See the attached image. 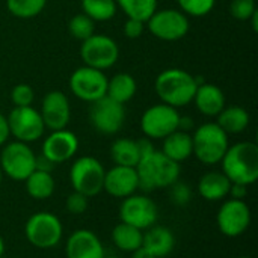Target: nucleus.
I'll return each instance as SVG.
<instances>
[{
    "label": "nucleus",
    "instance_id": "nucleus-27",
    "mask_svg": "<svg viewBox=\"0 0 258 258\" xmlns=\"http://www.w3.org/2000/svg\"><path fill=\"white\" fill-rule=\"evenodd\" d=\"M142 237H144L142 230L132 227L128 224H124V222L118 224L112 231V240L115 246L124 252H133L138 248H141Z\"/></svg>",
    "mask_w": 258,
    "mask_h": 258
},
{
    "label": "nucleus",
    "instance_id": "nucleus-26",
    "mask_svg": "<svg viewBox=\"0 0 258 258\" xmlns=\"http://www.w3.org/2000/svg\"><path fill=\"white\" fill-rule=\"evenodd\" d=\"M110 156L115 165L119 166H130L136 168V165L141 160V154L136 145V141L128 138L116 139L110 147Z\"/></svg>",
    "mask_w": 258,
    "mask_h": 258
},
{
    "label": "nucleus",
    "instance_id": "nucleus-18",
    "mask_svg": "<svg viewBox=\"0 0 258 258\" xmlns=\"http://www.w3.org/2000/svg\"><path fill=\"white\" fill-rule=\"evenodd\" d=\"M139 187V178L136 168L115 165L112 169L106 171L103 190L115 198H127L133 195Z\"/></svg>",
    "mask_w": 258,
    "mask_h": 258
},
{
    "label": "nucleus",
    "instance_id": "nucleus-38",
    "mask_svg": "<svg viewBox=\"0 0 258 258\" xmlns=\"http://www.w3.org/2000/svg\"><path fill=\"white\" fill-rule=\"evenodd\" d=\"M144 32V21L136 20V18H128L124 24V33L130 39L139 38Z\"/></svg>",
    "mask_w": 258,
    "mask_h": 258
},
{
    "label": "nucleus",
    "instance_id": "nucleus-7",
    "mask_svg": "<svg viewBox=\"0 0 258 258\" xmlns=\"http://www.w3.org/2000/svg\"><path fill=\"white\" fill-rule=\"evenodd\" d=\"M35 153L20 141L5 145L0 154V169L5 175L15 181H24L35 171Z\"/></svg>",
    "mask_w": 258,
    "mask_h": 258
},
{
    "label": "nucleus",
    "instance_id": "nucleus-43",
    "mask_svg": "<svg viewBox=\"0 0 258 258\" xmlns=\"http://www.w3.org/2000/svg\"><path fill=\"white\" fill-rule=\"evenodd\" d=\"M192 127H194V121H192L189 116H180V121H178V130L189 132Z\"/></svg>",
    "mask_w": 258,
    "mask_h": 258
},
{
    "label": "nucleus",
    "instance_id": "nucleus-34",
    "mask_svg": "<svg viewBox=\"0 0 258 258\" xmlns=\"http://www.w3.org/2000/svg\"><path fill=\"white\" fill-rule=\"evenodd\" d=\"M35 98L33 89L26 85V83H20L17 86L12 88L11 92V100L14 103L15 107H24V106H32V101Z\"/></svg>",
    "mask_w": 258,
    "mask_h": 258
},
{
    "label": "nucleus",
    "instance_id": "nucleus-5",
    "mask_svg": "<svg viewBox=\"0 0 258 258\" xmlns=\"http://www.w3.org/2000/svg\"><path fill=\"white\" fill-rule=\"evenodd\" d=\"M24 236L35 248L50 249L60 243L63 228L56 215L48 212H39L27 219L24 225Z\"/></svg>",
    "mask_w": 258,
    "mask_h": 258
},
{
    "label": "nucleus",
    "instance_id": "nucleus-1",
    "mask_svg": "<svg viewBox=\"0 0 258 258\" xmlns=\"http://www.w3.org/2000/svg\"><path fill=\"white\" fill-rule=\"evenodd\" d=\"M139 187L144 192H151L162 187H169L180 177V163L166 157L162 151L154 150L151 154L141 157L136 165Z\"/></svg>",
    "mask_w": 258,
    "mask_h": 258
},
{
    "label": "nucleus",
    "instance_id": "nucleus-44",
    "mask_svg": "<svg viewBox=\"0 0 258 258\" xmlns=\"http://www.w3.org/2000/svg\"><path fill=\"white\" fill-rule=\"evenodd\" d=\"M132 258H156V257H154L151 252H148L145 248H142V246H141V248H138L136 251H133V252H132Z\"/></svg>",
    "mask_w": 258,
    "mask_h": 258
},
{
    "label": "nucleus",
    "instance_id": "nucleus-33",
    "mask_svg": "<svg viewBox=\"0 0 258 258\" xmlns=\"http://www.w3.org/2000/svg\"><path fill=\"white\" fill-rule=\"evenodd\" d=\"M216 0H178V5L181 8V12H186L187 15L192 17H204L207 15Z\"/></svg>",
    "mask_w": 258,
    "mask_h": 258
},
{
    "label": "nucleus",
    "instance_id": "nucleus-36",
    "mask_svg": "<svg viewBox=\"0 0 258 258\" xmlns=\"http://www.w3.org/2000/svg\"><path fill=\"white\" fill-rule=\"evenodd\" d=\"M169 197L171 201L177 206H186L190 203L192 200V189L189 184L181 183V181H175L174 184L169 186Z\"/></svg>",
    "mask_w": 258,
    "mask_h": 258
},
{
    "label": "nucleus",
    "instance_id": "nucleus-9",
    "mask_svg": "<svg viewBox=\"0 0 258 258\" xmlns=\"http://www.w3.org/2000/svg\"><path fill=\"white\" fill-rule=\"evenodd\" d=\"M6 119L9 135H12L20 142H35L44 135L45 125L41 118V113L32 106L14 107Z\"/></svg>",
    "mask_w": 258,
    "mask_h": 258
},
{
    "label": "nucleus",
    "instance_id": "nucleus-35",
    "mask_svg": "<svg viewBox=\"0 0 258 258\" xmlns=\"http://www.w3.org/2000/svg\"><path fill=\"white\" fill-rule=\"evenodd\" d=\"M257 11L255 0H233L230 6V12L237 20H249L252 14Z\"/></svg>",
    "mask_w": 258,
    "mask_h": 258
},
{
    "label": "nucleus",
    "instance_id": "nucleus-21",
    "mask_svg": "<svg viewBox=\"0 0 258 258\" xmlns=\"http://www.w3.org/2000/svg\"><path fill=\"white\" fill-rule=\"evenodd\" d=\"M194 101L198 110L207 116H218L225 107V95L216 85L203 83L198 85Z\"/></svg>",
    "mask_w": 258,
    "mask_h": 258
},
{
    "label": "nucleus",
    "instance_id": "nucleus-4",
    "mask_svg": "<svg viewBox=\"0 0 258 258\" xmlns=\"http://www.w3.org/2000/svg\"><path fill=\"white\" fill-rule=\"evenodd\" d=\"M194 154L204 165L221 163L228 150V135L216 124L207 122L197 128L192 136Z\"/></svg>",
    "mask_w": 258,
    "mask_h": 258
},
{
    "label": "nucleus",
    "instance_id": "nucleus-10",
    "mask_svg": "<svg viewBox=\"0 0 258 258\" xmlns=\"http://www.w3.org/2000/svg\"><path fill=\"white\" fill-rule=\"evenodd\" d=\"M80 56L86 67L95 70L110 68L119 56L118 44L107 35H92L83 41Z\"/></svg>",
    "mask_w": 258,
    "mask_h": 258
},
{
    "label": "nucleus",
    "instance_id": "nucleus-45",
    "mask_svg": "<svg viewBox=\"0 0 258 258\" xmlns=\"http://www.w3.org/2000/svg\"><path fill=\"white\" fill-rule=\"evenodd\" d=\"M249 20H252V27H254V30H258V11H255V12L252 14V17H251Z\"/></svg>",
    "mask_w": 258,
    "mask_h": 258
},
{
    "label": "nucleus",
    "instance_id": "nucleus-46",
    "mask_svg": "<svg viewBox=\"0 0 258 258\" xmlns=\"http://www.w3.org/2000/svg\"><path fill=\"white\" fill-rule=\"evenodd\" d=\"M3 254H5V242L0 236V258H3Z\"/></svg>",
    "mask_w": 258,
    "mask_h": 258
},
{
    "label": "nucleus",
    "instance_id": "nucleus-47",
    "mask_svg": "<svg viewBox=\"0 0 258 258\" xmlns=\"http://www.w3.org/2000/svg\"><path fill=\"white\" fill-rule=\"evenodd\" d=\"M2 177H3V172H2V169H0V184H2Z\"/></svg>",
    "mask_w": 258,
    "mask_h": 258
},
{
    "label": "nucleus",
    "instance_id": "nucleus-11",
    "mask_svg": "<svg viewBox=\"0 0 258 258\" xmlns=\"http://www.w3.org/2000/svg\"><path fill=\"white\" fill-rule=\"evenodd\" d=\"M119 219L139 230H148L159 219V209L145 195H130L119 206Z\"/></svg>",
    "mask_w": 258,
    "mask_h": 258
},
{
    "label": "nucleus",
    "instance_id": "nucleus-16",
    "mask_svg": "<svg viewBox=\"0 0 258 258\" xmlns=\"http://www.w3.org/2000/svg\"><path fill=\"white\" fill-rule=\"evenodd\" d=\"M39 113L47 128H50L51 132L62 130L68 125L71 118L70 101L63 92L51 91L44 97Z\"/></svg>",
    "mask_w": 258,
    "mask_h": 258
},
{
    "label": "nucleus",
    "instance_id": "nucleus-8",
    "mask_svg": "<svg viewBox=\"0 0 258 258\" xmlns=\"http://www.w3.org/2000/svg\"><path fill=\"white\" fill-rule=\"evenodd\" d=\"M180 113L165 103L148 107L141 118V128L148 139H163L178 130Z\"/></svg>",
    "mask_w": 258,
    "mask_h": 258
},
{
    "label": "nucleus",
    "instance_id": "nucleus-39",
    "mask_svg": "<svg viewBox=\"0 0 258 258\" xmlns=\"http://www.w3.org/2000/svg\"><path fill=\"white\" fill-rule=\"evenodd\" d=\"M228 195H230L233 200H242V201H243V200L246 198V195H248V186L239 184V183H231Z\"/></svg>",
    "mask_w": 258,
    "mask_h": 258
},
{
    "label": "nucleus",
    "instance_id": "nucleus-40",
    "mask_svg": "<svg viewBox=\"0 0 258 258\" xmlns=\"http://www.w3.org/2000/svg\"><path fill=\"white\" fill-rule=\"evenodd\" d=\"M53 168H54V163H53L51 160H48L44 154L36 156V159H35V169H36V171L51 172Z\"/></svg>",
    "mask_w": 258,
    "mask_h": 258
},
{
    "label": "nucleus",
    "instance_id": "nucleus-19",
    "mask_svg": "<svg viewBox=\"0 0 258 258\" xmlns=\"http://www.w3.org/2000/svg\"><path fill=\"white\" fill-rule=\"evenodd\" d=\"M67 258H104V248L98 236L89 230L74 231L65 246Z\"/></svg>",
    "mask_w": 258,
    "mask_h": 258
},
{
    "label": "nucleus",
    "instance_id": "nucleus-24",
    "mask_svg": "<svg viewBox=\"0 0 258 258\" xmlns=\"http://www.w3.org/2000/svg\"><path fill=\"white\" fill-rule=\"evenodd\" d=\"M227 135L228 133H242L246 130L249 124V113L240 106H230L224 107L218 115L216 122Z\"/></svg>",
    "mask_w": 258,
    "mask_h": 258
},
{
    "label": "nucleus",
    "instance_id": "nucleus-20",
    "mask_svg": "<svg viewBox=\"0 0 258 258\" xmlns=\"http://www.w3.org/2000/svg\"><path fill=\"white\" fill-rule=\"evenodd\" d=\"M175 246V237L171 230L160 225H153L144 233L142 248L151 252L156 258L168 257Z\"/></svg>",
    "mask_w": 258,
    "mask_h": 258
},
{
    "label": "nucleus",
    "instance_id": "nucleus-14",
    "mask_svg": "<svg viewBox=\"0 0 258 258\" xmlns=\"http://www.w3.org/2000/svg\"><path fill=\"white\" fill-rule=\"evenodd\" d=\"M150 32L163 41H177L189 32V20L184 12L177 9L156 11L148 20Z\"/></svg>",
    "mask_w": 258,
    "mask_h": 258
},
{
    "label": "nucleus",
    "instance_id": "nucleus-32",
    "mask_svg": "<svg viewBox=\"0 0 258 258\" xmlns=\"http://www.w3.org/2000/svg\"><path fill=\"white\" fill-rule=\"evenodd\" d=\"M68 29H70V33L73 35V38L85 41V39H88L89 36L94 35L95 26H94V21L88 15L79 14V15H74L70 20Z\"/></svg>",
    "mask_w": 258,
    "mask_h": 258
},
{
    "label": "nucleus",
    "instance_id": "nucleus-30",
    "mask_svg": "<svg viewBox=\"0 0 258 258\" xmlns=\"http://www.w3.org/2000/svg\"><path fill=\"white\" fill-rule=\"evenodd\" d=\"M82 9L92 21H107L116 14L115 0H82Z\"/></svg>",
    "mask_w": 258,
    "mask_h": 258
},
{
    "label": "nucleus",
    "instance_id": "nucleus-17",
    "mask_svg": "<svg viewBox=\"0 0 258 258\" xmlns=\"http://www.w3.org/2000/svg\"><path fill=\"white\" fill-rule=\"evenodd\" d=\"M77 148H79L77 136L73 132L62 128V130L51 132L45 138L42 144V154L54 165H59L74 157Z\"/></svg>",
    "mask_w": 258,
    "mask_h": 258
},
{
    "label": "nucleus",
    "instance_id": "nucleus-42",
    "mask_svg": "<svg viewBox=\"0 0 258 258\" xmlns=\"http://www.w3.org/2000/svg\"><path fill=\"white\" fill-rule=\"evenodd\" d=\"M9 138V127H8V119L5 118V115L0 113V147L5 145V142Z\"/></svg>",
    "mask_w": 258,
    "mask_h": 258
},
{
    "label": "nucleus",
    "instance_id": "nucleus-28",
    "mask_svg": "<svg viewBox=\"0 0 258 258\" xmlns=\"http://www.w3.org/2000/svg\"><path fill=\"white\" fill-rule=\"evenodd\" d=\"M24 181H26V190L33 200H47L54 192V178L51 172L35 169Z\"/></svg>",
    "mask_w": 258,
    "mask_h": 258
},
{
    "label": "nucleus",
    "instance_id": "nucleus-12",
    "mask_svg": "<svg viewBox=\"0 0 258 258\" xmlns=\"http://www.w3.org/2000/svg\"><path fill=\"white\" fill-rule=\"evenodd\" d=\"M70 88L73 94L88 103H94L106 95L107 91V77L101 70L91 67L77 68L70 77Z\"/></svg>",
    "mask_w": 258,
    "mask_h": 258
},
{
    "label": "nucleus",
    "instance_id": "nucleus-31",
    "mask_svg": "<svg viewBox=\"0 0 258 258\" xmlns=\"http://www.w3.org/2000/svg\"><path fill=\"white\" fill-rule=\"evenodd\" d=\"M8 9L18 18H32L42 12L47 0H6Z\"/></svg>",
    "mask_w": 258,
    "mask_h": 258
},
{
    "label": "nucleus",
    "instance_id": "nucleus-37",
    "mask_svg": "<svg viewBox=\"0 0 258 258\" xmlns=\"http://www.w3.org/2000/svg\"><path fill=\"white\" fill-rule=\"evenodd\" d=\"M89 206V198L83 194L79 192H73L68 198H67V210L71 215H82L86 212Z\"/></svg>",
    "mask_w": 258,
    "mask_h": 258
},
{
    "label": "nucleus",
    "instance_id": "nucleus-23",
    "mask_svg": "<svg viewBox=\"0 0 258 258\" xmlns=\"http://www.w3.org/2000/svg\"><path fill=\"white\" fill-rule=\"evenodd\" d=\"M162 153L169 157L171 160L180 163L186 159H189L194 154V145H192V136L187 132L175 130L166 138H163V148Z\"/></svg>",
    "mask_w": 258,
    "mask_h": 258
},
{
    "label": "nucleus",
    "instance_id": "nucleus-15",
    "mask_svg": "<svg viewBox=\"0 0 258 258\" xmlns=\"http://www.w3.org/2000/svg\"><path fill=\"white\" fill-rule=\"evenodd\" d=\"M89 118L97 132L103 135H113L121 130L125 119V110L121 103L104 95L92 103Z\"/></svg>",
    "mask_w": 258,
    "mask_h": 258
},
{
    "label": "nucleus",
    "instance_id": "nucleus-49",
    "mask_svg": "<svg viewBox=\"0 0 258 258\" xmlns=\"http://www.w3.org/2000/svg\"><path fill=\"white\" fill-rule=\"evenodd\" d=\"M104 258H118V257H106V255H104Z\"/></svg>",
    "mask_w": 258,
    "mask_h": 258
},
{
    "label": "nucleus",
    "instance_id": "nucleus-22",
    "mask_svg": "<svg viewBox=\"0 0 258 258\" xmlns=\"http://www.w3.org/2000/svg\"><path fill=\"white\" fill-rule=\"evenodd\" d=\"M231 181L224 172L212 171L201 177L198 183V192L206 201H221L228 197Z\"/></svg>",
    "mask_w": 258,
    "mask_h": 258
},
{
    "label": "nucleus",
    "instance_id": "nucleus-41",
    "mask_svg": "<svg viewBox=\"0 0 258 258\" xmlns=\"http://www.w3.org/2000/svg\"><path fill=\"white\" fill-rule=\"evenodd\" d=\"M136 145H138V150H139L141 157L148 156V154H151L156 150L154 145H153V142H151V139H148V138H144V139L136 141Z\"/></svg>",
    "mask_w": 258,
    "mask_h": 258
},
{
    "label": "nucleus",
    "instance_id": "nucleus-48",
    "mask_svg": "<svg viewBox=\"0 0 258 258\" xmlns=\"http://www.w3.org/2000/svg\"><path fill=\"white\" fill-rule=\"evenodd\" d=\"M237 258H252V257H246V255H245V257H237Z\"/></svg>",
    "mask_w": 258,
    "mask_h": 258
},
{
    "label": "nucleus",
    "instance_id": "nucleus-3",
    "mask_svg": "<svg viewBox=\"0 0 258 258\" xmlns=\"http://www.w3.org/2000/svg\"><path fill=\"white\" fill-rule=\"evenodd\" d=\"M159 98L172 107H181L194 101L198 79L180 68H171L162 71L154 83Z\"/></svg>",
    "mask_w": 258,
    "mask_h": 258
},
{
    "label": "nucleus",
    "instance_id": "nucleus-2",
    "mask_svg": "<svg viewBox=\"0 0 258 258\" xmlns=\"http://www.w3.org/2000/svg\"><path fill=\"white\" fill-rule=\"evenodd\" d=\"M222 172L231 183L251 186L258 178V147L254 142H237L222 157Z\"/></svg>",
    "mask_w": 258,
    "mask_h": 258
},
{
    "label": "nucleus",
    "instance_id": "nucleus-25",
    "mask_svg": "<svg viewBox=\"0 0 258 258\" xmlns=\"http://www.w3.org/2000/svg\"><path fill=\"white\" fill-rule=\"evenodd\" d=\"M136 94V80L127 74V73H119L113 76L110 80H107V91L106 95L110 97L112 100L124 104L130 101Z\"/></svg>",
    "mask_w": 258,
    "mask_h": 258
},
{
    "label": "nucleus",
    "instance_id": "nucleus-6",
    "mask_svg": "<svg viewBox=\"0 0 258 258\" xmlns=\"http://www.w3.org/2000/svg\"><path fill=\"white\" fill-rule=\"evenodd\" d=\"M104 174L106 171L103 165L95 157L83 156L73 163L70 171V181L74 192L91 198L103 190Z\"/></svg>",
    "mask_w": 258,
    "mask_h": 258
},
{
    "label": "nucleus",
    "instance_id": "nucleus-29",
    "mask_svg": "<svg viewBox=\"0 0 258 258\" xmlns=\"http://www.w3.org/2000/svg\"><path fill=\"white\" fill-rule=\"evenodd\" d=\"M128 18L147 21L157 11V0H115Z\"/></svg>",
    "mask_w": 258,
    "mask_h": 258
},
{
    "label": "nucleus",
    "instance_id": "nucleus-13",
    "mask_svg": "<svg viewBox=\"0 0 258 258\" xmlns=\"http://www.w3.org/2000/svg\"><path fill=\"white\" fill-rule=\"evenodd\" d=\"M216 224L224 236L239 237L249 228L251 209L242 200H227L216 215Z\"/></svg>",
    "mask_w": 258,
    "mask_h": 258
}]
</instances>
